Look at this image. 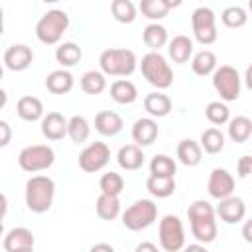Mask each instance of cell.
Instances as JSON below:
<instances>
[{"label": "cell", "instance_id": "6da1fadb", "mask_svg": "<svg viewBox=\"0 0 252 252\" xmlns=\"http://www.w3.org/2000/svg\"><path fill=\"white\" fill-rule=\"evenodd\" d=\"M187 219L191 224V234L199 244H211L217 238V215L209 201H193L187 209Z\"/></svg>", "mask_w": 252, "mask_h": 252}, {"label": "cell", "instance_id": "7a4b0ae2", "mask_svg": "<svg viewBox=\"0 0 252 252\" xmlns=\"http://www.w3.org/2000/svg\"><path fill=\"white\" fill-rule=\"evenodd\" d=\"M98 65H100V73L106 77H128L136 71L138 67V57L132 49H124V47H108L100 53L98 57Z\"/></svg>", "mask_w": 252, "mask_h": 252}, {"label": "cell", "instance_id": "3957f363", "mask_svg": "<svg viewBox=\"0 0 252 252\" xmlns=\"http://www.w3.org/2000/svg\"><path fill=\"white\" fill-rule=\"evenodd\" d=\"M55 197V181L47 175H32L26 183V207L32 213H45L51 209Z\"/></svg>", "mask_w": 252, "mask_h": 252}, {"label": "cell", "instance_id": "277c9868", "mask_svg": "<svg viewBox=\"0 0 252 252\" xmlns=\"http://www.w3.org/2000/svg\"><path fill=\"white\" fill-rule=\"evenodd\" d=\"M140 71L144 79L158 91L169 89L173 83V69L159 51H148L140 61Z\"/></svg>", "mask_w": 252, "mask_h": 252}, {"label": "cell", "instance_id": "5b68a950", "mask_svg": "<svg viewBox=\"0 0 252 252\" xmlns=\"http://www.w3.org/2000/svg\"><path fill=\"white\" fill-rule=\"evenodd\" d=\"M69 28V16L65 10H47L35 24V37L43 45H57Z\"/></svg>", "mask_w": 252, "mask_h": 252}, {"label": "cell", "instance_id": "8992f818", "mask_svg": "<svg viewBox=\"0 0 252 252\" xmlns=\"http://www.w3.org/2000/svg\"><path fill=\"white\" fill-rule=\"evenodd\" d=\"M156 219H158V205L152 199H138L122 213V224L134 232L152 226Z\"/></svg>", "mask_w": 252, "mask_h": 252}, {"label": "cell", "instance_id": "52a82bcc", "mask_svg": "<svg viewBox=\"0 0 252 252\" xmlns=\"http://www.w3.org/2000/svg\"><path fill=\"white\" fill-rule=\"evenodd\" d=\"M53 161H55V152H53V148H49L45 144L26 146L18 154V165L28 173L45 171L53 165Z\"/></svg>", "mask_w": 252, "mask_h": 252}, {"label": "cell", "instance_id": "ba28073f", "mask_svg": "<svg viewBox=\"0 0 252 252\" xmlns=\"http://www.w3.org/2000/svg\"><path fill=\"white\" fill-rule=\"evenodd\" d=\"M213 87H215L217 94L220 96V100L224 104L236 100L240 96V89H242L238 71L232 65H220V67H217L213 71Z\"/></svg>", "mask_w": 252, "mask_h": 252}, {"label": "cell", "instance_id": "9c48e42d", "mask_svg": "<svg viewBox=\"0 0 252 252\" xmlns=\"http://www.w3.org/2000/svg\"><path fill=\"white\" fill-rule=\"evenodd\" d=\"M191 30L193 37L201 45H211L217 41L219 32H217V16L209 6H199L191 14Z\"/></svg>", "mask_w": 252, "mask_h": 252}, {"label": "cell", "instance_id": "30bf717a", "mask_svg": "<svg viewBox=\"0 0 252 252\" xmlns=\"http://www.w3.org/2000/svg\"><path fill=\"white\" fill-rule=\"evenodd\" d=\"M159 248L163 252H179L185 246V230L183 222L177 215H165L159 220Z\"/></svg>", "mask_w": 252, "mask_h": 252}, {"label": "cell", "instance_id": "8fae6325", "mask_svg": "<svg viewBox=\"0 0 252 252\" xmlns=\"http://www.w3.org/2000/svg\"><path fill=\"white\" fill-rule=\"evenodd\" d=\"M110 161V148L104 142H91L79 154V167L87 173L100 171Z\"/></svg>", "mask_w": 252, "mask_h": 252}, {"label": "cell", "instance_id": "7c38bea8", "mask_svg": "<svg viewBox=\"0 0 252 252\" xmlns=\"http://www.w3.org/2000/svg\"><path fill=\"white\" fill-rule=\"evenodd\" d=\"M207 191L213 199L222 201L230 195H234V177L224 167H215L207 181Z\"/></svg>", "mask_w": 252, "mask_h": 252}, {"label": "cell", "instance_id": "4fadbf2b", "mask_svg": "<svg viewBox=\"0 0 252 252\" xmlns=\"http://www.w3.org/2000/svg\"><path fill=\"white\" fill-rule=\"evenodd\" d=\"M215 215L226 222V224H236V222H242L244 217H246V203L240 199V197H226L222 201H219L217 209H215Z\"/></svg>", "mask_w": 252, "mask_h": 252}, {"label": "cell", "instance_id": "5bb4252c", "mask_svg": "<svg viewBox=\"0 0 252 252\" xmlns=\"http://www.w3.org/2000/svg\"><path fill=\"white\" fill-rule=\"evenodd\" d=\"M33 61V51L26 43H14L4 51V65L10 71H26Z\"/></svg>", "mask_w": 252, "mask_h": 252}, {"label": "cell", "instance_id": "9a60e30c", "mask_svg": "<svg viewBox=\"0 0 252 252\" xmlns=\"http://www.w3.org/2000/svg\"><path fill=\"white\" fill-rule=\"evenodd\" d=\"M158 122L150 116H144V118H138L134 124H132V140L138 148H146V146H152L158 138Z\"/></svg>", "mask_w": 252, "mask_h": 252}, {"label": "cell", "instance_id": "2e32d148", "mask_svg": "<svg viewBox=\"0 0 252 252\" xmlns=\"http://www.w3.org/2000/svg\"><path fill=\"white\" fill-rule=\"evenodd\" d=\"M124 128V120L118 112L114 110H100L96 116H94V130L100 134V136H106V138H112L116 134H120Z\"/></svg>", "mask_w": 252, "mask_h": 252}, {"label": "cell", "instance_id": "e0dca14e", "mask_svg": "<svg viewBox=\"0 0 252 252\" xmlns=\"http://www.w3.org/2000/svg\"><path fill=\"white\" fill-rule=\"evenodd\" d=\"M41 134L47 140H63L67 136V118L61 112H47L41 118Z\"/></svg>", "mask_w": 252, "mask_h": 252}, {"label": "cell", "instance_id": "ac0fdd59", "mask_svg": "<svg viewBox=\"0 0 252 252\" xmlns=\"http://www.w3.org/2000/svg\"><path fill=\"white\" fill-rule=\"evenodd\" d=\"M171 106H173L171 98L161 91H154V93L146 94V98H144V110L150 114V118L167 116L171 112Z\"/></svg>", "mask_w": 252, "mask_h": 252}, {"label": "cell", "instance_id": "d6986e66", "mask_svg": "<svg viewBox=\"0 0 252 252\" xmlns=\"http://www.w3.org/2000/svg\"><path fill=\"white\" fill-rule=\"evenodd\" d=\"M33 244H35V238H33L32 230L26 226H16L4 236V250L6 252H18V250L33 248Z\"/></svg>", "mask_w": 252, "mask_h": 252}, {"label": "cell", "instance_id": "ffe728a7", "mask_svg": "<svg viewBox=\"0 0 252 252\" xmlns=\"http://www.w3.org/2000/svg\"><path fill=\"white\" fill-rule=\"evenodd\" d=\"M179 4H181L179 0H142L138 8H140L142 16H146L148 20H154V24H158V20H163L167 16V12Z\"/></svg>", "mask_w": 252, "mask_h": 252}, {"label": "cell", "instance_id": "44dd1931", "mask_svg": "<svg viewBox=\"0 0 252 252\" xmlns=\"http://www.w3.org/2000/svg\"><path fill=\"white\" fill-rule=\"evenodd\" d=\"M167 53L173 63H187L193 57V39L189 35H175L171 41H167Z\"/></svg>", "mask_w": 252, "mask_h": 252}, {"label": "cell", "instance_id": "7402d4cb", "mask_svg": "<svg viewBox=\"0 0 252 252\" xmlns=\"http://www.w3.org/2000/svg\"><path fill=\"white\" fill-rule=\"evenodd\" d=\"M75 87V79L67 69H55L45 77V89L53 94H67Z\"/></svg>", "mask_w": 252, "mask_h": 252}, {"label": "cell", "instance_id": "603a6c76", "mask_svg": "<svg viewBox=\"0 0 252 252\" xmlns=\"http://www.w3.org/2000/svg\"><path fill=\"white\" fill-rule=\"evenodd\" d=\"M144 152H142V148H138L136 144H126V146H122L120 150H118V154H116V161H118V165L122 167V169H126V171H136V169H140L142 165H144Z\"/></svg>", "mask_w": 252, "mask_h": 252}, {"label": "cell", "instance_id": "cb8c5ba5", "mask_svg": "<svg viewBox=\"0 0 252 252\" xmlns=\"http://www.w3.org/2000/svg\"><path fill=\"white\" fill-rule=\"evenodd\" d=\"M16 112L22 120L26 122H35V120H41L43 118V102L33 96V94H26L18 100L16 104Z\"/></svg>", "mask_w": 252, "mask_h": 252}, {"label": "cell", "instance_id": "d4e9b609", "mask_svg": "<svg viewBox=\"0 0 252 252\" xmlns=\"http://www.w3.org/2000/svg\"><path fill=\"white\" fill-rule=\"evenodd\" d=\"M177 159L187 165V167H195L201 163L203 159V150L199 146V142L191 140V138H185L177 144Z\"/></svg>", "mask_w": 252, "mask_h": 252}, {"label": "cell", "instance_id": "484cf974", "mask_svg": "<svg viewBox=\"0 0 252 252\" xmlns=\"http://www.w3.org/2000/svg\"><path fill=\"white\" fill-rule=\"evenodd\" d=\"M217 67V55L211 49H201L191 57V69L197 77H209Z\"/></svg>", "mask_w": 252, "mask_h": 252}, {"label": "cell", "instance_id": "4316f807", "mask_svg": "<svg viewBox=\"0 0 252 252\" xmlns=\"http://www.w3.org/2000/svg\"><path fill=\"white\" fill-rule=\"evenodd\" d=\"M110 96L118 104H132L138 98V89L128 79H116L110 85Z\"/></svg>", "mask_w": 252, "mask_h": 252}, {"label": "cell", "instance_id": "83f0119b", "mask_svg": "<svg viewBox=\"0 0 252 252\" xmlns=\"http://www.w3.org/2000/svg\"><path fill=\"white\" fill-rule=\"evenodd\" d=\"M228 138L236 144H244L252 136V120L248 116H234L228 122Z\"/></svg>", "mask_w": 252, "mask_h": 252}, {"label": "cell", "instance_id": "f1b7e54d", "mask_svg": "<svg viewBox=\"0 0 252 252\" xmlns=\"http://www.w3.org/2000/svg\"><path fill=\"white\" fill-rule=\"evenodd\" d=\"M175 177H156V175H150L146 179V189L150 191L152 197H158V199H167L175 193Z\"/></svg>", "mask_w": 252, "mask_h": 252}, {"label": "cell", "instance_id": "f546056e", "mask_svg": "<svg viewBox=\"0 0 252 252\" xmlns=\"http://www.w3.org/2000/svg\"><path fill=\"white\" fill-rule=\"evenodd\" d=\"M81 57H83V49H81L75 41H63V43H59L57 49H55V59H57V63H59L63 69L77 65V63L81 61Z\"/></svg>", "mask_w": 252, "mask_h": 252}, {"label": "cell", "instance_id": "4dcf8cb0", "mask_svg": "<svg viewBox=\"0 0 252 252\" xmlns=\"http://www.w3.org/2000/svg\"><path fill=\"white\" fill-rule=\"evenodd\" d=\"M142 41L150 47V51H159L169 39H167V30L161 24H148L142 32Z\"/></svg>", "mask_w": 252, "mask_h": 252}, {"label": "cell", "instance_id": "1f68e13d", "mask_svg": "<svg viewBox=\"0 0 252 252\" xmlns=\"http://www.w3.org/2000/svg\"><path fill=\"white\" fill-rule=\"evenodd\" d=\"M67 136H69L71 142H75V144L87 142L89 136H91V124H89V120H87L85 116H81V114L71 116V118L67 120Z\"/></svg>", "mask_w": 252, "mask_h": 252}, {"label": "cell", "instance_id": "d6a6232c", "mask_svg": "<svg viewBox=\"0 0 252 252\" xmlns=\"http://www.w3.org/2000/svg\"><path fill=\"white\" fill-rule=\"evenodd\" d=\"M94 209H96V215H98L102 220H114V219L120 215V201H118V197L102 195V193H100V195L96 197Z\"/></svg>", "mask_w": 252, "mask_h": 252}, {"label": "cell", "instance_id": "836d02e7", "mask_svg": "<svg viewBox=\"0 0 252 252\" xmlns=\"http://www.w3.org/2000/svg\"><path fill=\"white\" fill-rule=\"evenodd\" d=\"M175 171H177L175 159L165 156V154H158L150 161V175H156V177H175Z\"/></svg>", "mask_w": 252, "mask_h": 252}, {"label": "cell", "instance_id": "e575fe53", "mask_svg": "<svg viewBox=\"0 0 252 252\" xmlns=\"http://www.w3.org/2000/svg\"><path fill=\"white\" fill-rule=\"evenodd\" d=\"M79 85H81V91L87 93V94H100L106 89V77L100 71L93 69V71L83 73Z\"/></svg>", "mask_w": 252, "mask_h": 252}, {"label": "cell", "instance_id": "d590c367", "mask_svg": "<svg viewBox=\"0 0 252 252\" xmlns=\"http://www.w3.org/2000/svg\"><path fill=\"white\" fill-rule=\"evenodd\" d=\"M199 146H201L203 152L215 156V154L222 152V148H224V134L219 128H207L201 134V144Z\"/></svg>", "mask_w": 252, "mask_h": 252}, {"label": "cell", "instance_id": "8d00e7d4", "mask_svg": "<svg viewBox=\"0 0 252 252\" xmlns=\"http://www.w3.org/2000/svg\"><path fill=\"white\" fill-rule=\"evenodd\" d=\"M110 12H112V18L116 22H120V24H132L136 20L138 8L130 0H112Z\"/></svg>", "mask_w": 252, "mask_h": 252}, {"label": "cell", "instance_id": "74e56055", "mask_svg": "<svg viewBox=\"0 0 252 252\" xmlns=\"http://www.w3.org/2000/svg\"><path fill=\"white\" fill-rule=\"evenodd\" d=\"M98 189L102 195H112V197H118L122 191H124V179L120 173L116 171H106L100 175L98 179Z\"/></svg>", "mask_w": 252, "mask_h": 252}, {"label": "cell", "instance_id": "f35d334b", "mask_svg": "<svg viewBox=\"0 0 252 252\" xmlns=\"http://www.w3.org/2000/svg\"><path fill=\"white\" fill-rule=\"evenodd\" d=\"M220 22H222L226 28H230V30H238V28L246 26L248 14H246V10H244L242 6H228V8L222 10Z\"/></svg>", "mask_w": 252, "mask_h": 252}, {"label": "cell", "instance_id": "ab89813d", "mask_svg": "<svg viewBox=\"0 0 252 252\" xmlns=\"http://www.w3.org/2000/svg\"><path fill=\"white\" fill-rule=\"evenodd\" d=\"M205 116H207V120L211 124L222 126V124H226L230 120V110L222 100H213V102H209L205 106Z\"/></svg>", "mask_w": 252, "mask_h": 252}, {"label": "cell", "instance_id": "60d3db41", "mask_svg": "<svg viewBox=\"0 0 252 252\" xmlns=\"http://www.w3.org/2000/svg\"><path fill=\"white\" fill-rule=\"evenodd\" d=\"M252 171V158L250 156H242L238 161H236V173L238 177H248V173Z\"/></svg>", "mask_w": 252, "mask_h": 252}, {"label": "cell", "instance_id": "b9f144b4", "mask_svg": "<svg viewBox=\"0 0 252 252\" xmlns=\"http://www.w3.org/2000/svg\"><path fill=\"white\" fill-rule=\"evenodd\" d=\"M12 142V126L6 120H0V148H6Z\"/></svg>", "mask_w": 252, "mask_h": 252}, {"label": "cell", "instance_id": "7bdbcfd3", "mask_svg": "<svg viewBox=\"0 0 252 252\" xmlns=\"http://www.w3.org/2000/svg\"><path fill=\"white\" fill-rule=\"evenodd\" d=\"M134 252H161L154 242H148V240H144V242H140L138 246H136V250Z\"/></svg>", "mask_w": 252, "mask_h": 252}, {"label": "cell", "instance_id": "ee69618b", "mask_svg": "<svg viewBox=\"0 0 252 252\" xmlns=\"http://www.w3.org/2000/svg\"><path fill=\"white\" fill-rule=\"evenodd\" d=\"M89 252H114V248L110 244H106V242H96V244H93L89 248Z\"/></svg>", "mask_w": 252, "mask_h": 252}, {"label": "cell", "instance_id": "f6af8a7d", "mask_svg": "<svg viewBox=\"0 0 252 252\" xmlns=\"http://www.w3.org/2000/svg\"><path fill=\"white\" fill-rule=\"evenodd\" d=\"M181 252H209V250L205 248V244H199V242H195V244L183 246V248H181Z\"/></svg>", "mask_w": 252, "mask_h": 252}, {"label": "cell", "instance_id": "bcb514c9", "mask_svg": "<svg viewBox=\"0 0 252 252\" xmlns=\"http://www.w3.org/2000/svg\"><path fill=\"white\" fill-rule=\"evenodd\" d=\"M8 213V199L4 193H0V219H4Z\"/></svg>", "mask_w": 252, "mask_h": 252}, {"label": "cell", "instance_id": "7dc6e473", "mask_svg": "<svg viewBox=\"0 0 252 252\" xmlns=\"http://www.w3.org/2000/svg\"><path fill=\"white\" fill-rule=\"evenodd\" d=\"M242 234H244V240H246V242H252V236H250V220L244 222V230H242Z\"/></svg>", "mask_w": 252, "mask_h": 252}, {"label": "cell", "instance_id": "c3c4849f", "mask_svg": "<svg viewBox=\"0 0 252 252\" xmlns=\"http://www.w3.org/2000/svg\"><path fill=\"white\" fill-rule=\"evenodd\" d=\"M6 102H8V94H6L4 89H0V110L6 106Z\"/></svg>", "mask_w": 252, "mask_h": 252}, {"label": "cell", "instance_id": "681fc988", "mask_svg": "<svg viewBox=\"0 0 252 252\" xmlns=\"http://www.w3.org/2000/svg\"><path fill=\"white\" fill-rule=\"evenodd\" d=\"M4 33V10L0 8V35Z\"/></svg>", "mask_w": 252, "mask_h": 252}, {"label": "cell", "instance_id": "f907efd6", "mask_svg": "<svg viewBox=\"0 0 252 252\" xmlns=\"http://www.w3.org/2000/svg\"><path fill=\"white\" fill-rule=\"evenodd\" d=\"M2 232H4V224H2V219H0V236H2Z\"/></svg>", "mask_w": 252, "mask_h": 252}, {"label": "cell", "instance_id": "816d5d0a", "mask_svg": "<svg viewBox=\"0 0 252 252\" xmlns=\"http://www.w3.org/2000/svg\"><path fill=\"white\" fill-rule=\"evenodd\" d=\"M2 75H4V67H2V63H0V79H2Z\"/></svg>", "mask_w": 252, "mask_h": 252}, {"label": "cell", "instance_id": "f5cc1de1", "mask_svg": "<svg viewBox=\"0 0 252 252\" xmlns=\"http://www.w3.org/2000/svg\"><path fill=\"white\" fill-rule=\"evenodd\" d=\"M18 252H33V248H26V250H18Z\"/></svg>", "mask_w": 252, "mask_h": 252}]
</instances>
